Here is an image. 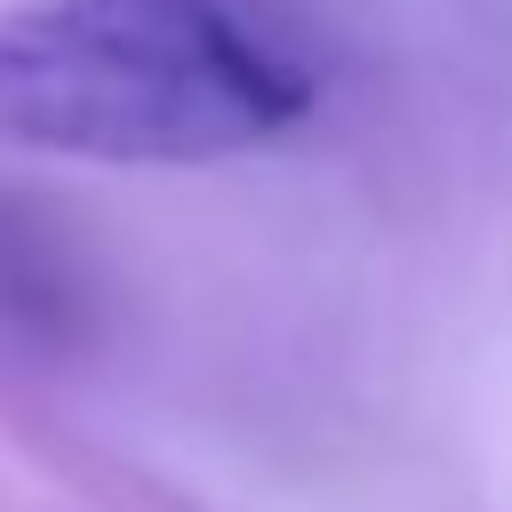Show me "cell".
<instances>
[{
	"label": "cell",
	"instance_id": "6da1fadb",
	"mask_svg": "<svg viewBox=\"0 0 512 512\" xmlns=\"http://www.w3.org/2000/svg\"><path fill=\"white\" fill-rule=\"evenodd\" d=\"M312 80L232 0H16L0 8V144L192 168L288 136Z\"/></svg>",
	"mask_w": 512,
	"mask_h": 512
}]
</instances>
